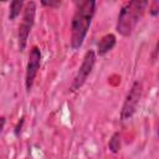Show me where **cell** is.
<instances>
[{"instance_id":"obj_1","label":"cell","mask_w":159,"mask_h":159,"mask_svg":"<svg viewBox=\"0 0 159 159\" xmlns=\"http://www.w3.org/2000/svg\"><path fill=\"white\" fill-rule=\"evenodd\" d=\"M96 9V1L83 0L76 4V10L71 21V47L78 50L88 32Z\"/></svg>"},{"instance_id":"obj_2","label":"cell","mask_w":159,"mask_h":159,"mask_svg":"<svg viewBox=\"0 0 159 159\" xmlns=\"http://www.w3.org/2000/svg\"><path fill=\"white\" fill-rule=\"evenodd\" d=\"M147 6L148 1L145 0H134L125 2L118 15L117 31L122 36H130L137 24L140 21Z\"/></svg>"},{"instance_id":"obj_3","label":"cell","mask_w":159,"mask_h":159,"mask_svg":"<svg viewBox=\"0 0 159 159\" xmlns=\"http://www.w3.org/2000/svg\"><path fill=\"white\" fill-rule=\"evenodd\" d=\"M35 15H36V4L34 1L25 2L22 20L19 25V31H17V42H19V50L20 51L25 50L30 31H31L34 22H35Z\"/></svg>"},{"instance_id":"obj_4","label":"cell","mask_w":159,"mask_h":159,"mask_svg":"<svg viewBox=\"0 0 159 159\" xmlns=\"http://www.w3.org/2000/svg\"><path fill=\"white\" fill-rule=\"evenodd\" d=\"M142 91H143V86L140 82H134L133 86L130 87L128 94H127V98L124 101V104H123V108H122V112H120V119L122 120H128L133 117L135 109H137V106L139 103V99L142 97Z\"/></svg>"},{"instance_id":"obj_5","label":"cell","mask_w":159,"mask_h":159,"mask_svg":"<svg viewBox=\"0 0 159 159\" xmlns=\"http://www.w3.org/2000/svg\"><path fill=\"white\" fill-rule=\"evenodd\" d=\"M94 62H96V53L93 50H89L86 52L84 57H83V61L73 78V82H72V86H71V89L72 91H76L87 80V77L89 76V73L92 72L93 70V66H94Z\"/></svg>"},{"instance_id":"obj_6","label":"cell","mask_w":159,"mask_h":159,"mask_svg":"<svg viewBox=\"0 0 159 159\" xmlns=\"http://www.w3.org/2000/svg\"><path fill=\"white\" fill-rule=\"evenodd\" d=\"M41 65V51L37 46H34L29 55V61L26 66V75H25V87L26 91L30 92L34 84V81L36 78L37 71Z\"/></svg>"},{"instance_id":"obj_7","label":"cell","mask_w":159,"mask_h":159,"mask_svg":"<svg viewBox=\"0 0 159 159\" xmlns=\"http://www.w3.org/2000/svg\"><path fill=\"white\" fill-rule=\"evenodd\" d=\"M114 45H116V36L113 34H107L99 40L97 46V53L99 56H103L107 52H109L114 47Z\"/></svg>"},{"instance_id":"obj_8","label":"cell","mask_w":159,"mask_h":159,"mask_svg":"<svg viewBox=\"0 0 159 159\" xmlns=\"http://www.w3.org/2000/svg\"><path fill=\"white\" fill-rule=\"evenodd\" d=\"M22 7H25V2L21 1V0H16V1L10 2V7H9V19H10V20H15V19L20 15V11H21Z\"/></svg>"},{"instance_id":"obj_9","label":"cell","mask_w":159,"mask_h":159,"mask_svg":"<svg viewBox=\"0 0 159 159\" xmlns=\"http://www.w3.org/2000/svg\"><path fill=\"white\" fill-rule=\"evenodd\" d=\"M108 147H109V150L113 152V153H118L119 152V149H120V134L118 132L112 135V138L109 139Z\"/></svg>"},{"instance_id":"obj_10","label":"cell","mask_w":159,"mask_h":159,"mask_svg":"<svg viewBox=\"0 0 159 159\" xmlns=\"http://www.w3.org/2000/svg\"><path fill=\"white\" fill-rule=\"evenodd\" d=\"M149 12L152 15H157L159 12V1H153L150 5H149Z\"/></svg>"},{"instance_id":"obj_11","label":"cell","mask_w":159,"mask_h":159,"mask_svg":"<svg viewBox=\"0 0 159 159\" xmlns=\"http://www.w3.org/2000/svg\"><path fill=\"white\" fill-rule=\"evenodd\" d=\"M42 5H45V6H50V7H52V6H58V5H61V1H42Z\"/></svg>"},{"instance_id":"obj_12","label":"cell","mask_w":159,"mask_h":159,"mask_svg":"<svg viewBox=\"0 0 159 159\" xmlns=\"http://www.w3.org/2000/svg\"><path fill=\"white\" fill-rule=\"evenodd\" d=\"M4 125H5V118L2 117V118H1V130L4 129Z\"/></svg>"},{"instance_id":"obj_13","label":"cell","mask_w":159,"mask_h":159,"mask_svg":"<svg viewBox=\"0 0 159 159\" xmlns=\"http://www.w3.org/2000/svg\"><path fill=\"white\" fill-rule=\"evenodd\" d=\"M158 134H159V129H158Z\"/></svg>"}]
</instances>
